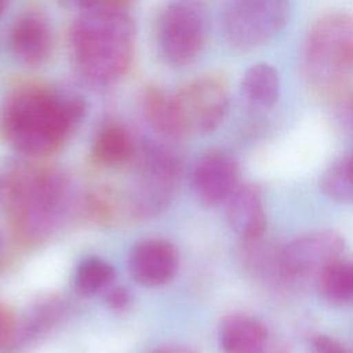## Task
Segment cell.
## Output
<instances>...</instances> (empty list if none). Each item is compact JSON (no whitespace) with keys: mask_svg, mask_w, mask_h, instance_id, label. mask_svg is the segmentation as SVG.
<instances>
[{"mask_svg":"<svg viewBox=\"0 0 353 353\" xmlns=\"http://www.w3.org/2000/svg\"><path fill=\"white\" fill-rule=\"evenodd\" d=\"M84 113L85 102L76 92L30 85L8 97L0 113V131L17 152L44 156L66 141Z\"/></svg>","mask_w":353,"mask_h":353,"instance_id":"6da1fadb","label":"cell"},{"mask_svg":"<svg viewBox=\"0 0 353 353\" xmlns=\"http://www.w3.org/2000/svg\"><path fill=\"white\" fill-rule=\"evenodd\" d=\"M73 63L91 85L108 87L128 70L135 50V25L121 4L101 1L81 10L70 28Z\"/></svg>","mask_w":353,"mask_h":353,"instance_id":"7a4b0ae2","label":"cell"},{"mask_svg":"<svg viewBox=\"0 0 353 353\" xmlns=\"http://www.w3.org/2000/svg\"><path fill=\"white\" fill-rule=\"evenodd\" d=\"M301 69L307 85L321 97L334 101L353 91V12L331 11L310 25Z\"/></svg>","mask_w":353,"mask_h":353,"instance_id":"3957f363","label":"cell"},{"mask_svg":"<svg viewBox=\"0 0 353 353\" xmlns=\"http://www.w3.org/2000/svg\"><path fill=\"white\" fill-rule=\"evenodd\" d=\"M68 192V179L59 171L17 175L3 193L11 208L17 233L26 241L47 237L65 210Z\"/></svg>","mask_w":353,"mask_h":353,"instance_id":"277c9868","label":"cell"},{"mask_svg":"<svg viewBox=\"0 0 353 353\" xmlns=\"http://www.w3.org/2000/svg\"><path fill=\"white\" fill-rule=\"evenodd\" d=\"M290 14L291 0H223V39L233 50L252 51L279 34Z\"/></svg>","mask_w":353,"mask_h":353,"instance_id":"5b68a950","label":"cell"},{"mask_svg":"<svg viewBox=\"0 0 353 353\" xmlns=\"http://www.w3.org/2000/svg\"><path fill=\"white\" fill-rule=\"evenodd\" d=\"M207 39V15L200 0H168L156 23V46L161 59L174 68L190 65Z\"/></svg>","mask_w":353,"mask_h":353,"instance_id":"8992f818","label":"cell"},{"mask_svg":"<svg viewBox=\"0 0 353 353\" xmlns=\"http://www.w3.org/2000/svg\"><path fill=\"white\" fill-rule=\"evenodd\" d=\"M172 94L188 137L216 130L230 105L228 83L223 77L212 73L188 81Z\"/></svg>","mask_w":353,"mask_h":353,"instance_id":"52a82bcc","label":"cell"},{"mask_svg":"<svg viewBox=\"0 0 353 353\" xmlns=\"http://www.w3.org/2000/svg\"><path fill=\"white\" fill-rule=\"evenodd\" d=\"M343 237L331 229L296 236L277 252L279 268L285 277L317 276L332 262L343 258Z\"/></svg>","mask_w":353,"mask_h":353,"instance_id":"ba28073f","label":"cell"},{"mask_svg":"<svg viewBox=\"0 0 353 353\" xmlns=\"http://www.w3.org/2000/svg\"><path fill=\"white\" fill-rule=\"evenodd\" d=\"M192 176L194 192L204 204L226 203L239 186V164L232 154L211 150L199 159Z\"/></svg>","mask_w":353,"mask_h":353,"instance_id":"9c48e42d","label":"cell"},{"mask_svg":"<svg viewBox=\"0 0 353 353\" xmlns=\"http://www.w3.org/2000/svg\"><path fill=\"white\" fill-rule=\"evenodd\" d=\"M219 346L223 353H288L262 320L247 313H232L223 319Z\"/></svg>","mask_w":353,"mask_h":353,"instance_id":"30bf717a","label":"cell"},{"mask_svg":"<svg viewBox=\"0 0 353 353\" xmlns=\"http://www.w3.org/2000/svg\"><path fill=\"white\" fill-rule=\"evenodd\" d=\"M178 266L176 248L163 239H146L137 243L128 256L131 277L145 287L168 283L176 274Z\"/></svg>","mask_w":353,"mask_h":353,"instance_id":"8fae6325","label":"cell"},{"mask_svg":"<svg viewBox=\"0 0 353 353\" xmlns=\"http://www.w3.org/2000/svg\"><path fill=\"white\" fill-rule=\"evenodd\" d=\"M226 218L244 244L259 241L268 223L261 189L255 183L239 185L226 200Z\"/></svg>","mask_w":353,"mask_h":353,"instance_id":"7c38bea8","label":"cell"},{"mask_svg":"<svg viewBox=\"0 0 353 353\" xmlns=\"http://www.w3.org/2000/svg\"><path fill=\"white\" fill-rule=\"evenodd\" d=\"M8 47L15 59L26 66L44 63L52 48V36L47 22L34 12L22 14L10 28Z\"/></svg>","mask_w":353,"mask_h":353,"instance_id":"4fadbf2b","label":"cell"},{"mask_svg":"<svg viewBox=\"0 0 353 353\" xmlns=\"http://www.w3.org/2000/svg\"><path fill=\"white\" fill-rule=\"evenodd\" d=\"M142 108L148 123L160 135L171 139L186 138L172 91L160 87H148L143 95Z\"/></svg>","mask_w":353,"mask_h":353,"instance_id":"5bb4252c","label":"cell"},{"mask_svg":"<svg viewBox=\"0 0 353 353\" xmlns=\"http://www.w3.org/2000/svg\"><path fill=\"white\" fill-rule=\"evenodd\" d=\"M240 90L250 106L262 110L269 109L280 97V73L272 63L255 62L244 72Z\"/></svg>","mask_w":353,"mask_h":353,"instance_id":"9a60e30c","label":"cell"},{"mask_svg":"<svg viewBox=\"0 0 353 353\" xmlns=\"http://www.w3.org/2000/svg\"><path fill=\"white\" fill-rule=\"evenodd\" d=\"M135 150L130 132L119 124L105 125L92 143L94 157L109 167H117L128 161Z\"/></svg>","mask_w":353,"mask_h":353,"instance_id":"2e32d148","label":"cell"},{"mask_svg":"<svg viewBox=\"0 0 353 353\" xmlns=\"http://www.w3.org/2000/svg\"><path fill=\"white\" fill-rule=\"evenodd\" d=\"M316 277L319 292L325 302L342 306L353 301V262L341 258Z\"/></svg>","mask_w":353,"mask_h":353,"instance_id":"e0dca14e","label":"cell"},{"mask_svg":"<svg viewBox=\"0 0 353 353\" xmlns=\"http://www.w3.org/2000/svg\"><path fill=\"white\" fill-rule=\"evenodd\" d=\"M116 277L114 268L105 259L90 256L80 262L74 273L76 288L85 295L105 291Z\"/></svg>","mask_w":353,"mask_h":353,"instance_id":"ac0fdd59","label":"cell"},{"mask_svg":"<svg viewBox=\"0 0 353 353\" xmlns=\"http://www.w3.org/2000/svg\"><path fill=\"white\" fill-rule=\"evenodd\" d=\"M323 192L339 203H353V152L327 168L320 181Z\"/></svg>","mask_w":353,"mask_h":353,"instance_id":"d6986e66","label":"cell"},{"mask_svg":"<svg viewBox=\"0 0 353 353\" xmlns=\"http://www.w3.org/2000/svg\"><path fill=\"white\" fill-rule=\"evenodd\" d=\"M17 338V320L12 310L0 302V350L11 345Z\"/></svg>","mask_w":353,"mask_h":353,"instance_id":"ffe728a7","label":"cell"},{"mask_svg":"<svg viewBox=\"0 0 353 353\" xmlns=\"http://www.w3.org/2000/svg\"><path fill=\"white\" fill-rule=\"evenodd\" d=\"M332 102L339 124L347 130H353V91L334 99Z\"/></svg>","mask_w":353,"mask_h":353,"instance_id":"44dd1931","label":"cell"},{"mask_svg":"<svg viewBox=\"0 0 353 353\" xmlns=\"http://www.w3.org/2000/svg\"><path fill=\"white\" fill-rule=\"evenodd\" d=\"M310 353H349L345 346L330 335L317 334L310 339Z\"/></svg>","mask_w":353,"mask_h":353,"instance_id":"7402d4cb","label":"cell"},{"mask_svg":"<svg viewBox=\"0 0 353 353\" xmlns=\"http://www.w3.org/2000/svg\"><path fill=\"white\" fill-rule=\"evenodd\" d=\"M105 302L113 310H124L131 303V292L121 285L105 290Z\"/></svg>","mask_w":353,"mask_h":353,"instance_id":"603a6c76","label":"cell"},{"mask_svg":"<svg viewBox=\"0 0 353 353\" xmlns=\"http://www.w3.org/2000/svg\"><path fill=\"white\" fill-rule=\"evenodd\" d=\"M66 6H70V7H74V8H77V10H85V8H88V7H92V6H95V4H98V3H101V1H103V0H62Z\"/></svg>","mask_w":353,"mask_h":353,"instance_id":"cb8c5ba5","label":"cell"},{"mask_svg":"<svg viewBox=\"0 0 353 353\" xmlns=\"http://www.w3.org/2000/svg\"><path fill=\"white\" fill-rule=\"evenodd\" d=\"M153 353H196L193 349L188 346H181V345H172V346H165L154 350Z\"/></svg>","mask_w":353,"mask_h":353,"instance_id":"d4e9b609","label":"cell"},{"mask_svg":"<svg viewBox=\"0 0 353 353\" xmlns=\"http://www.w3.org/2000/svg\"><path fill=\"white\" fill-rule=\"evenodd\" d=\"M8 3H10V0H0V17H1V15L4 14V11L7 10Z\"/></svg>","mask_w":353,"mask_h":353,"instance_id":"484cf974","label":"cell"}]
</instances>
